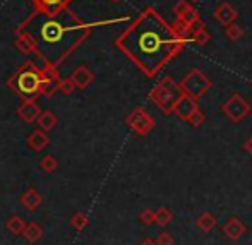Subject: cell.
I'll return each instance as SVG.
<instances>
[{"mask_svg":"<svg viewBox=\"0 0 252 245\" xmlns=\"http://www.w3.org/2000/svg\"><path fill=\"white\" fill-rule=\"evenodd\" d=\"M182 94L184 91L180 88V83H175L172 77H165L156 84V88L150 93V98L163 115H170L173 113L177 101Z\"/></svg>","mask_w":252,"mask_h":245,"instance_id":"obj_4","label":"cell"},{"mask_svg":"<svg viewBox=\"0 0 252 245\" xmlns=\"http://www.w3.org/2000/svg\"><path fill=\"white\" fill-rule=\"evenodd\" d=\"M31 2L34 3V9L53 14V12H59V10L65 9L70 0H31Z\"/></svg>","mask_w":252,"mask_h":245,"instance_id":"obj_14","label":"cell"},{"mask_svg":"<svg viewBox=\"0 0 252 245\" xmlns=\"http://www.w3.org/2000/svg\"><path fill=\"white\" fill-rule=\"evenodd\" d=\"M156 244L158 245H173L175 244V240H173V237L170 235L168 232H161L158 235V239H156Z\"/></svg>","mask_w":252,"mask_h":245,"instance_id":"obj_31","label":"cell"},{"mask_svg":"<svg viewBox=\"0 0 252 245\" xmlns=\"http://www.w3.org/2000/svg\"><path fill=\"white\" fill-rule=\"evenodd\" d=\"M196 110H199V105H197V99L184 93L182 96L179 98V101H177L173 113H175V115L179 117V119L189 120L190 117H192V113L196 112Z\"/></svg>","mask_w":252,"mask_h":245,"instance_id":"obj_8","label":"cell"},{"mask_svg":"<svg viewBox=\"0 0 252 245\" xmlns=\"http://www.w3.org/2000/svg\"><path fill=\"white\" fill-rule=\"evenodd\" d=\"M45 83L41 67L36 65L33 60H28L24 65L19 67L12 77H9L7 86L14 90L23 101H34L38 96H41V86Z\"/></svg>","mask_w":252,"mask_h":245,"instance_id":"obj_3","label":"cell"},{"mask_svg":"<svg viewBox=\"0 0 252 245\" xmlns=\"http://www.w3.org/2000/svg\"><path fill=\"white\" fill-rule=\"evenodd\" d=\"M7 230H9L12 235H23L24 230H26V223L21 216H12L7 221Z\"/></svg>","mask_w":252,"mask_h":245,"instance_id":"obj_20","label":"cell"},{"mask_svg":"<svg viewBox=\"0 0 252 245\" xmlns=\"http://www.w3.org/2000/svg\"><path fill=\"white\" fill-rule=\"evenodd\" d=\"M23 235L30 244H34V242H38V240L41 239V235H43V230H41V226L38 225V223H30V225H26V230H24Z\"/></svg>","mask_w":252,"mask_h":245,"instance_id":"obj_19","label":"cell"},{"mask_svg":"<svg viewBox=\"0 0 252 245\" xmlns=\"http://www.w3.org/2000/svg\"><path fill=\"white\" fill-rule=\"evenodd\" d=\"M204 119H206L204 113H202L201 108H199V110H196V112L192 113V117H190V119L187 120V122H189L192 127H201L202 123H204Z\"/></svg>","mask_w":252,"mask_h":245,"instance_id":"obj_29","label":"cell"},{"mask_svg":"<svg viewBox=\"0 0 252 245\" xmlns=\"http://www.w3.org/2000/svg\"><path fill=\"white\" fill-rule=\"evenodd\" d=\"M165 28L156 12H146L119 38L117 45L148 76H153L180 48L179 41H182L180 38H165Z\"/></svg>","mask_w":252,"mask_h":245,"instance_id":"obj_2","label":"cell"},{"mask_svg":"<svg viewBox=\"0 0 252 245\" xmlns=\"http://www.w3.org/2000/svg\"><path fill=\"white\" fill-rule=\"evenodd\" d=\"M223 233H225L230 240L237 242V240H240L247 233V226L244 225L242 219L233 216V218H230L228 221L225 223V226H223Z\"/></svg>","mask_w":252,"mask_h":245,"instance_id":"obj_10","label":"cell"},{"mask_svg":"<svg viewBox=\"0 0 252 245\" xmlns=\"http://www.w3.org/2000/svg\"><path fill=\"white\" fill-rule=\"evenodd\" d=\"M70 223H72V226L76 230H84L88 226V223H90V219H88V216L84 214V213H76V214L72 216V219H70Z\"/></svg>","mask_w":252,"mask_h":245,"instance_id":"obj_25","label":"cell"},{"mask_svg":"<svg viewBox=\"0 0 252 245\" xmlns=\"http://www.w3.org/2000/svg\"><path fill=\"white\" fill-rule=\"evenodd\" d=\"M139 245H158L156 244V240H151V239H146V240H143Z\"/></svg>","mask_w":252,"mask_h":245,"instance_id":"obj_33","label":"cell"},{"mask_svg":"<svg viewBox=\"0 0 252 245\" xmlns=\"http://www.w3.org/2000/svg\"><path fill=\"white\" fill-rule=\"evenodd\" d=\"M173 221V213L168 208H159L156 211V225L158 226H168Z\"/></svg>","mask_w":252,"mask_h":245,"instance_id":"obj_21","label":"cell"},{"mask_svg":"<svg viewBox=\"0 0 252 245\" xmlns=\"http://www.w3.org/2000/svg\"><path fill=\"white\" fill-rule=\"evenodd\" d=\"M139 219L143 225H155L156 223V213L151 211V209H144V211L139 213Z\"/></svg>","mask_w":252,"mask_h":245,"instance_id":"obj_28","label":"cell"},{"mask_svg":"<svg viewBox=\"0 0 252 245\" xmlns=\"http://www.w3.org/2000/svg\"><path fill=\"white\" fill-rule=\"evenodd\" d=\"M213 16H215V19L218 21L221 26H230V24L235 23V19L239 17V12H237L235 9H233L232 5H230L228 2H221L218 7L215 9V12H213Z\"/></svg>","mask_w":252,"mask_h":245,"instance_id":"obj_9","label":"cell"},{"mask_svg":"<svg viewBox=\"0 0 252 245\" xmlns=\"http://www.w3.org/2000/svg\"><path fill=\"white\" fill-rule=\"evenodd\" d=\"M60 81H62V79H60ZM60 81H45L43 86H41V96L52 98L53 94H55L57 91H59Z\"/></svg>","mask_w":252,"mask_h":245,"instance_id":"obj_24","label":"cell"},{"mask_svg":"<svg viewBox=\"0 0 252 245\" xmlns=\"http://www.w3.org/2000/svg\"><path fill=\"white\" fill-rule=\"evenodd\" d=\"M112 2H120V0H112Z\"/></svg>","mask_w":252,"mask_h":245,"instance_id":"obj_35","label":"cell"},{"mask_svg":"<svg viewBox=\"0 0 252 245\" xmlns=\"http://www.w3.org/2000/svg\"><path fill=\"white\" fill-rule=\"evenodd\" d=\"M180 88L186 94L199 99L211 90V81L201 72L199 69H192L180 83Z\"/></svg>","mask_w":252,"mask_h":245,"instance_id":"obj_5","label":"cell"},{"mask_svg":"<svg viewBox=\"0 0 252 245\" xmlns=\"http://www.w3.org/2000/svg\"><path fill=\"white\" fill-rule=\"evenodd\" d=\"M216 225H218V219H216V216L209 211L201 213V214L196 218V226L204 233H209Z\"/></svg>","mask_w":252,"mask_h":245,"instance_id":"obj_17","label":"cell"},{"mask_svg":"<svg viewBox=\"0 0 252 245\" xmlns=\"http://www.w3.org/2000/svg\"><path fill=\"white\" fill-rule=\"evenodd\" d=\"M40 166H41V168H43L47 173H52V172H55V170H57V159L53 158L52 154H47V156H45V158L40 161Z\"/></svg>","mask_w":252,"mask_h":245,"instance_id":"obj_26","label":"cell"},{"mask_svg":"<svg viewBox=\"0 0 252 245\" xmlns=\"http://www.w3.org/2000/svg\"><path fill=\"white\" fill-rule=\"evenodd\" d=\"M14 45H16V48L19 50L21 53H24V55H33V53H36L34 43L31 41V38L28 36V34L23 33V31H17V33H16Z\"/></svg>","mask_w":252,"mask_h":245,"instance_id":"obj_15","label":"cell"},{"mask_svg":"<svg viewBox=\"0 0 252 245\" xmlns=\"http://www.w3.org/2000/svg\"><path fill=\"white\" fill-rule=\"evenodd\" d=\"M38 127H40L41 130H45V132H50V130L55 129L57 125V117L53 115L52 112H48V110H45V112L40 113V117H38Z\"/></svg>","mask_w":252,"mask_h":245,"instance_id":"obj_18","label":"cell"},{"mask_svg":"<svg viewBox=\"0 0 252 245\" xmlns=\"http://www.w3.org/2000/svg\"><path fill=\"white\" fill-rule=\"evenodd\" d=\"M179 21H182L184 24H187L189 28H192L196 23H199V12H197L194 7H190V9H187L186 12L182 14L180 17H177Z\"/></svg>","mask_w":252,"mask_h":245,"instance_id":"obj_22","label":"cell"},{"mask_svg":"<svg viewBox=\"0 0 252 245\" xmlns=\"http://www.w3.org/2000/svg\"><path fill=\"white\" fill-rule=\"evenodd\" d=\"M50 143V137L47 136V132L41 129H36L28 136V146H30L33 151H43L45 148Z\"/></svg>","mask_w":252,"mask_h":245,"instance_id":"obj_13","label":"cell"},{"mask_svg":"<svg viewBox=\"0 0 252 245\" xmlns=\"http://www.w3.org/2000/svg\"><path fill=\"white\" fill-rule=\"evenodd\" d=\"M40 113H41L40 106H38L34 101H23V105L17 108V115H19V119L24 120L26 123L36 122L38 117H40Z\"/></svg>","mask_w":252,"mask_h":245,"instance_id":"obj_12","label":"cell"},{"mask_svg":"<svg viewBox=\"0 0 252 245\" xmlns=\"http://www.w3.org/2000/svg\"><path fill=\"white\" fill-rule=\"evenodd\" d=\"M126 123L134 134H137L141 137L148 136L155 129V120H153V117L144 108H134L127 115Z\"/></svg>","mask_w":252,"mask_h":245,"instance_id":"obj_7","label":"cell"},{"mask_svg":"<svg viewBox=\"0 0 252 245\" xmlns=\"http://www.w3.org/2000/svg\"><path fill=\"white\" fill-rule=\"evenodd\" d=\"M17 31L31 38L36 55L47 65L57 67L90 36L91 26L84 24L67 7L53 14L34 9Z\"/></svg>","mask_w":252,"mask_h":245,"instance_id":"obj_1","label":"cell"},{"mask_svg":"<svg viewBox=\"0 0 252 245\" xmlns=\"http://www.w3.org/2000/svg\"><path fill=\"white\" fill-rule=\"evenodd\" d=\"M251 105L246 101V98L239 93H233L232 96L226 99L221 105V112L228 117L230 122L233 123H240L247 115L251 113Z\"/></svg>","mask_w":252,"mask_h":245,"instance_id":"obj_6","label":"cell"},{"mask_svg":"<svg viewBox=\"0 0 252 245\" xmlns=\"http://www.w3.org/2000/svg\"><path fill=\"white\" fill-rule=\"evenodd\" d=\"M41 202H43V199H41L40 192H38L36 189H28L26 192L21 196V204L26 209H30V211L38 209L41 206Z\"/></svg>","mask_w":252,"mask_h":245,"instance_id":"obj_16","label":"cell"},{"mask_svg":"<svg viewBox=\"0 0 252 245\" xmlns=\"http://www.w3.org/2000/svg\"><path fill=\"white\" fill-rule=\"evenodd\" d=\"M70 79H72V83L76 84L77 90H86L88 86H91V84H93L94 74L91 72L90 67L81 65V67H77L72 74H70Z\"/></svg>","mask_w":252,"mask_h":245,"instance_id":"obj_11","label":"cell"},{"mask_svg":"<svg viewBox=\"0 0 252 245\" xmlns=\"http://www.w3.org/2000/svg\"><path fill=\"white\" fill-rule=\"evenodd\" d=\"M190 7H192V5H190L189 0H179V2L175 3V7H173V12H175L177 17H180L187 9H190Z\"/></svg>","mask_w":252,"mask_h":245,"instance_id":"obj_30","label":"cell"},{"mask_svg":"<svg viewBox=\"0 0 252 245\" xmlns=\"http://www.w3.org/2000/svg\"><path fill=\"white\" fill-rule=\"evenodd\" d=\"M225 36L228 38L230 41H240L244 36V28H240L239 24H230V26H226L225 30Z\"/></svg>","mask_w":252,"mask_h":245,"instance_id":"obj_23","label":"cell"},{"mask_svg":"<svg viewBox=\"0 0 252 245\" xmlns=\"http://www.w3.org/2000/svg\"><path fill=\"white\" fill-rule=\"evenodd\" d=\"M244 151L246 153H249V154H252V136L251 137H247L246 139V143H244Z\"/></svg>","mask_w":252,"mask_h":245,"instance_id":"obj_32","label":"cell"},{"mask_svg":"<svg viewBox=\"0 0 252 245\" xmlns=\"http://www.w3.org/2000/svg\"><path fill=\"white\" fill-rule=\"evenodd\" d=\"M74 90H76V84L72 83V79H63L60 81V86H59V91L62 94H65V96H70V94L74 93Z\"/></svg>","mask_w":252,"mask_h":245,"instance_id":"obj_27","label":"cell"},{"mask_svg":"<svg viewBox=\"0 0 252 245\" xmlns=\"http://www.w3.org/2000/svg\"><path fill=\"white\" fill-rule=\"evenodd\" d=\"M189 2H194V3H196V2H199V0H189Z\"/></svg>","mask_w":252,"mask_h":245,"instance_id":"obj_34","label":"cell"}]
</instances>
